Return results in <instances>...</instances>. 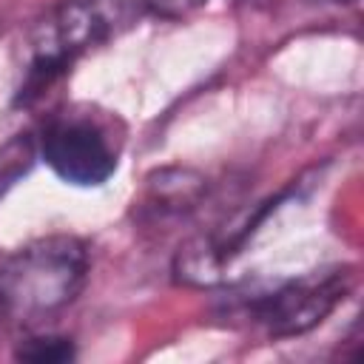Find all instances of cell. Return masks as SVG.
I'll list each match as a JSON object with an SVG mask.
<instances>
[{
    "mask_svg": "<svg viewBox=\"0 0 364 364\" xmlns=\"http://www.w3.org/2000/svg\"><path fill=\"white\" fill-rule=\"evenodd\" d=\"M88 245L77 236H46L0 262V316L34 327L68 307L88 279Z\"/></svg>",
    "mask_w": 364,
    "mask_h": 364,
    "instance_id": "obj_1",
    "label": "cell"
},
{
    "mask_svg": "<svg viewBox=\"0 0 364 364\" xmlns=\"http://www.w3.org/2000/svg\"><path fill=\"white\" fill-rule=\"evenodd\" d=\"M142 6L145 0H60L31 31V60L11 105H34L82 51L128 28Z\"/></svg>",
    "mask_w": 364,
    "mask_h": 364,
    "instance_id": "obj_2",
    "label": "cell"
},
{
    "mask_svg": "<svg viewBox=\"0 0 364 364\" xmlns=\"http://www.w3.org/2000/svg\"><path fill=\"white\" fill-rule=\"evenodd\" d=\"M353 287V267L316 270L236 304L242 318L262 327L267 338H293L318 327Z\"/></svg>",
    "mask_w": 364,
    "mask_h": 364,
    "instance_id": "obj_3",
    "label": "cell"
},
{
    "mask_svg": "<svg viewBox=\"0 0 364 364\" xmlns=\"http://www.w3.org/2000/svg\"><path fill=\"white\" fill-rule=\"evenodd\" d=\"M40 154L63 182L80 188H97L117 171V148L108 128L82 111L51 117L40 136Z\"/></svg>",
    "mask_w": 364,
    "mask_h": 364,
    "instance_id": "obj_4",
    "label": "cell"
},
{
    "mask_svg": "<svg viewBox=\"0 0 364 364\" xmlns=\"http://www.w3.org/2000/svg\"><path fill=\"white\" fill-rule=\"evenodd\" d=\"M205 196V179L188 168H162L148 176L151 216H182Z\"/></svg>",
    "mask_w": 364,
    "mask_h": 364,
    "instance_id": "obj_5",
    "label": "cell"
},
{
    "mask_svg": "<svg viewBox=\"0 0 364 364\" xmlns=\"http://www.w3.org/2000/svg\"><path fill=\"white\" fill-rule=\"evenodd\" d=\"M37 159V139L31 134H14L9 142L0 145V196L14 188Z\"/></svg>",
    "mask_w": 364,
    "mask_h": 364,
    "instance_id": "obj_6",
    "label": "cell"
},
{
    "mask_svg": "<svg viewBox=\"0 0 364 364\" xmlns=\"http://www.w3.org/2000/svg\"><path fill=\"white\" fill-rule=\"evenodd\" d=\"M74 355L77 347L68 336H31L14 347V358L28 364H63Z\"/></svg>",
    "mask_w": 364,
    "mask_h": 364,
    "instance_id": "obj_7",
    "label": "cell"
},
{
    "mask_svg": "<svg viewBox=\"0 0 364 364\" xmlns=\"http://www.w3.org/2000/svg\"><path fill=\"white\" fill-rule=\"evenodd\" d=\"M205 0H145V9L154 11L156 17H168V20H176V17H185L191 14L193 9H199Z\"/></svg>",
    "mask_w": 364,
    "mask_h": 364,
    "instance_id": "obj_8",
    "label": "cell"
}]
</instances>
